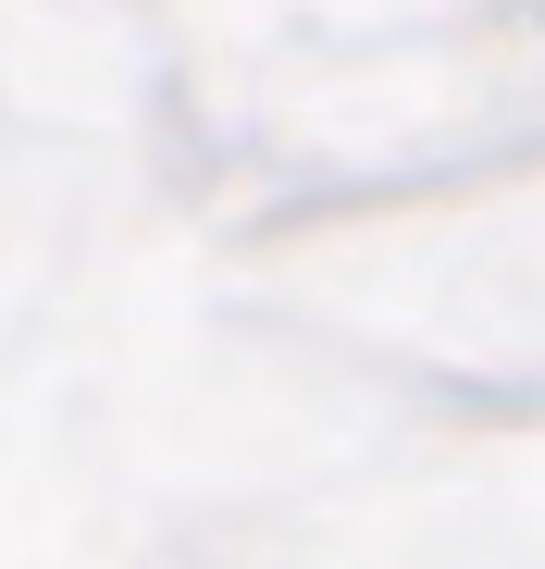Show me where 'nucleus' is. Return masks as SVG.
<instances>
[]
</instances>
